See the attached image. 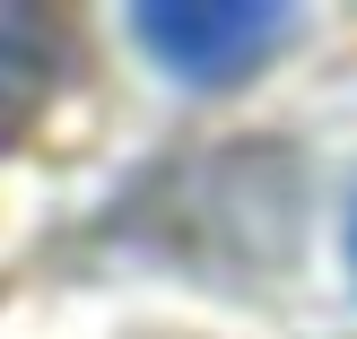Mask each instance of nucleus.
<instances>
[{
	"label": "nucleus",
	"instance_id": "f257e3e1",
	"mask_svg": "<svg viewBox=\"0 0 357 339\" xmlns=\"http://www.w3.org/2000/svg\"><path fill=\"white\" fill-rule=\"evenodd\" d=\"M288 26L296 17L288 9H261V0H236V9H183V0H166V9H131V35L149 44V61L157 70H174L183 87H236V79H253L261 61H271L279 44H288Z\"/></svg>",
	"mask_w": 357,
	"mask_h": 339
},
{
	"label": "nucleus",
	"instance_id": "f03ea898",
	"mask_svg": "<svg viewBox=\"0 0 357 339\" xmlns=\"http://www.w3.org/2000/svg\"><path fill=\"white\" fill-rule=\"evenodd\" d=\"M349 253H357V218H349Z\"/></svg>",
	"mask_w": 357,
	"mask_h": 339
}]
</instances>
